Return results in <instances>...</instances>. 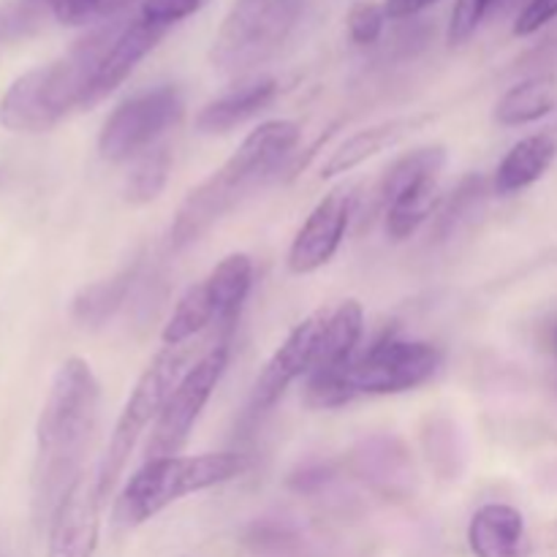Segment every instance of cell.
I'll list each match as a JSON object with an SVG mask.
<instances>
[{
  "mask_svg": "<svg viewBox=\"0 0 557 557\" xmlns=\"http://www.w3.org/2000/svg\"><path fill=\"white\" fill-rule=\"evenodd\" d=\"M555 107L557 85L547 76H536V79H525L504 92V98L495 107V120L506 128H517V125H528L547 117Z\"/></svg>",
  "mask_w": 557,
  "mask_h": 557,
  "instance_id": "obj_22",
  "label": "cell"
},
{
  "mask_svg": "<svg viewBox=\"0 0 557 557\" xmlns=\"http://www.w3.org/2000/svg\"><path fill=\"white\" fill-rule=\"evenodd\" d=\"M473 557H528L525 517L509 504H487L468 522Z\"/></svg>",
  "mask_w": 557,
  "mask_h": 557,
  "instance_id": "obj_16",
  "label": "cell"
},
{
  "mask_svg": "<svg viewBox=\"0 0 557 557\" xmlns=\"http://www.w3.org/2000/svg\"><path fill=\"white\" fill-rule=\"evenodd\" d=\"M482 190H484L482 177L462 180V185L457 188V194L451 196L449 205H446V210L441 212V223H438L441 237H446L451 228H457V223L466 221V218L471 215L473 207H476V201L482 199Z\"/></svg>",
  "mask_w": 557,
  "mask_h": 557,
  "instance_id": "obj_28",
  "label": "cell"
},
{
  "mask_svg": "<svg viewBox=\"0 0 557 557\" xmlns=\"http://www.w3.org/2000/svg\"><path fill=\"white\" fill-rule=\"evenodd\" d=\"M305 0H234L210 47L221 74L243 76L272 58L302 14Z\"/></svg>",
  "mask_w": 557,
  "mask_h": 557,
  "instance_id": "obj_7",
  "label": "cell"
},
{
  "mask_svg": "<svg viewBox=\"0 0 557 557\" xmlns=\"http://www.w3.org/2000/svg\"><path fill=\"white\" fill-rule=\"evenodd\" d=\"M351 188H335L332 194H326L324 199L313 207L308 221L299 226L297 237L292 239V248H288L286 259L288 272H292V275H310V272H319L321 267L330 264L332 256L341 248L343 237H346L348 223H351Z\"/></svg>",
  "mask_w": 557,
  "mask_h": 557,
  "instance_id": "obj_13",
  "label": "cell"
},
{
  "mask_svg": "<svg viewBox=\"0 0 557 557\" xmlns=\"http://www.w3.org/2000/svg\"><path fill=\"white\" fill-rule=\"evenodd\" d=\"M362 335L364 310L357 299H346L335 310H330L324 343H321L319 359H315L313 370L308 375V389H305V395H313V392L324 389L326 384H332L351 364V359L359 354Z\"/></svg>",
  "mask_w": 557,
  "mask_h": 557,
  "instance_id": "obj_15",
  "label": "cell"
},
{
  "mask_svg": "<svg viewBox=\"0 0 557 557\" xmlns=\"http://www.w3.org/2000/svg\"><path fill=\"white\" fill-rule=\"evenodd\" d=\"M504 3L506 0H457L449 16V30H446L451 47H462L466 41H471L484 20Z\"/></svg>",
  "mask_w": 557,
  "mask_h": 557,
  "instance_id": "obj_25",
  "label": "cell"
},
{
  "mask_svg": "<svg viewBox=\"0 0 557 557\" xmlns=\"http://www.w3.org/2000/svg\"><path fill=\"white\" fill-rule=\"evenodd\" d=\"M169 172H172V150L166 145H156L136 158L128 180H125L123 196L128 205H150L166 188Z\"/></svg>",
  "mask_w": 557,
  "mask_h": 557,
  "instance_id": "obj_24",
  "label": "cell"
},
{
  "mask_svg": "<svg viewBox=\"0 0 557 557\" xmlns=\"http://www.w3.org/2000/svg\"><path fill=\"white\" fill-rule=\"evenodd\" d=\"M136 272H139V261L123 267V270L114 272L112 277H103V281L90 283V286L82 288L79 294L71 302V315L74 321H79L82 326H101L112 319L120 310V305L128 297L131 286L136 281Z\"/></svg>",
  "mask_w": 557,
  "mask_h": 557,
  "instance_id": "obj_21",
  "label": "cell"
},
{
  "mask_svg": "<svg viewBox=\"0 0 557 557\" xmlns=\"http://www.w3.org/2000/svg\"><path fill=\"white\" fill-rule=\"evenodd\" d=\"M302 128L294 120H270L250 131L243 145L196 188L188 190L183 205L174 212L169 243L174 250L194 245L201 234L210 232L234 205L264 177L283 156L297 147Z\"/></svg>",
  "mask_w": 557,
  "mask_h": 557,
  "instance_id": "obj_2",
  "label": "cell"
},
{
  "mask_svg": "<svg viewBox=\"0 0 557 557\" xmlns=\"http://www.w3.org/2000/svg\"><path fill=\"white\" fill-rule=\"evenodd\" d=\"M185 101L180 87L161 85L120 103L103 123L98 150L107 161L123 163L158 145L166 131L183 120Z\"/></svg>",
  "mask_w": 557,
  "mask_h": 557,
  "instance_id": "obj_10",
  "label": "cell"
},
{
  "mask_svg": "<svg viewBox=\"0 0 557 557\" xmlns=\"http://www.w3.org/2000/svg\"><path fill=\"white\" fill-rule=\"evenodd\" d=\"M166 33L169 30H163V27H156L150 25V22L141 20L139 14H136V20L125 22L117 30V36L112 38V44H109L101 63H98V71L96 76H92L90 90H87L85 107L82 109L96 107L98 101L112 96V92L134 74L136 65L161 44V38L166 36Z\"/></svg>",
  "mask_w": 557,
  "mask_h": 557,
  "instance_id": "obj_14",
  "label": "cell"
},
{
  "mask_svg": "<svg viewBox=\"0 0 557 557\" xmlns=\"http://www.w3.org/2000/svg\"><path fill=\"white\" fill-rule=\"evenodd\" d=\"M245 471V457L237 451H207L190 457H161L147 460L125 482L114 500L112 520L120 531H134L161 515L185 495L226 484Z\"/></svg>",
  "mask_w": 557,
  "mask_h": 557,
  "instance_id": "obj_4",
  "label": "cell"
},
{
  "mask_svg": "<svg viewBox=\"0 0 557 557\" xmlns=\"http://www.w3.org/2000/svg\"><path fill=\"white\" fill-rule=\"evenodd\" d=\"M228 368V343L218 341L207 348L194 364L183 373L174 392L169 395L166 406L158 413L156 424L150 428V438L145 444V462L161 460V457L180 455L199 422L201 411L210 403L212 392L221 384Z\"/></svg>",
  "mask_w": 557,
  "mask_h": 557,
  "instance_id": "obj_9",
  "label": "cell"
},
{
  "mask_svg": "<svg viewBox=\"0 0 557 557\" xmlns=\"http://www.w3.org/2000/svg\"><path fill=\"white\" fill-rule=\"evenodd\" d=\"M101 384L90 362L69 357L49 384L36 424L33 506L38 517H52L65 490L79 479L87 446L98 424Z\"/></svg>",
  "mask_w": 557,
  "mask_h": 557,
  "instance_id": "obj_1",
  "label": "cell"
},
{
  "mask_svg": "<svg viewBox=\"0 0 557 557\" xmlns=\"http://www.w3.org/2000/svg\"><path fill=\"white\" fill-rule=\"evenodd\" d=\"M253 286V261L232 253L180 297L161 332L163 346H188L207 330H232Z\"/></svg>",
  "mask_w": 557,
  "mask_h": 557,
  "instance_id": "obj_8",
  "label": "cell"
},
{
  "mask_svg": "<svg viewBox=\"0 0 557 557\" xmlns=\"http://www.w3.org/2000/svg\"><path fill=\"white\" fill-rule=\"evenodd\" d=\"M419 123H424V117H395L386 120V123L357 131V134L348 136L337 150H332V156L326 158L324 166H321V177L330 180L337 177V174L354 172V169L362 166L364 161L375 158L379 152L400 145L403 136L411 134Z\"/></svg>",
  "mask_w": 557,
  "mask_h": 557,
  "instance_id": "obj_18",
  "label": "cell"
},
{
  "mask_svg": "<svg viewBox=\"0 0 557 557\" xmlns=\"http://www.w3.org/2000/svg\"><path fill=\"white\" fill-rule=\"evenodd\" d=\"M326 321H330V310L319 308L310 315H305L297 326L286 335V341L277 346L270 362L259 373L253 384V408L256 411H267L275 406L288 386L302 375H310L315 359H319L321 343H324Z\"/></svg>",
  "mask_w": 557,
  "mask_h": 557,
  "instance_id": "obj_12",
  "label": "cell"
},
{
  "mask_svg": "<svg viewBox=\"0 0 557 557\" xmlns=\"http://www.w3.org/2000/svg\"><path fill=\"white\" fill-rule=\"evenodd\" d=\"M60 25L85 27L96 20H107V0H47Z\"/></svg>",
  "mask_w": 557,
  "mask_h": 557,
  "instance_id": "obj_29",
  "label": "cell"
},
{
  "mask_svg": "<svg viewBox=\"0 0 557 557\" xmlns=\"http://www.w3.org/2000/svg\"><path fill=\"white\" fill-rule=\"evenodd\" d=\"M555 156L557 145L547 134H533L517 141L495 169V194L511 196L517 190H525L528 185L539 183L555 163Z\"/></svg>",
  "mask_w": 557,
  "mask_h": 557,
  "instance_id": "obj_19",
  "label": "cell"
},
{
  "mask_svg": "<svg viewBox=\"0 0 557 557\" xmlns=\"http://www.w3.org/2000/svg\"><path fill=\"white\" fill-rule=\"evenodd\" d=\"M384 22H386L384 3L357 0V3L348 9V16H346L348 36H351V41L359 44V47H370V44L379 41L381 33H384Z\"/></svg>",
  "mask_w": 557,
  "mask_h": 557,
  "instance_id": "obj_26",
  "label": "cell"
},
{
  "mask_svg": "<svg viewBox=\"0 0 557 557\" xmlns=\"http://www.w3.org/2000/svg\"><path fill=\"white\" fill-rule=\"evenodd\" d=\"M557 16V0H528L515 20V36H533Z\"/></svg>",
  "mask_w": 557,
  "mask_h": 557,
  "instance_id": "obj_30",
  "label": "cell"
},
{
  "mask_svg": "<svg viewBox=\"0 0 557 557\" xmlns=\"http://www.w3.org/2000/svg\"><path fill=\"white\" fill-rule=\"evenodd\" d=\"M446 147L444 145H424L417 150L406 152L395 163L384 169L381 180L375 183V207L386 210L403 190L424 183V180H441V172L446 166Z\"/></svg>",
  "mask_w": 557,
  "mask_h": 557,
  "instance_id": "obj_20",
  "label": "cell"
},
{
  "mask_svg": "<svg viewBox=\"0 0 557 557\" xmlns=\"http://www.w3.org/2000/svg\"><path fill=\"white\" fill-rule=\"evenodd\" d=\"M435 205H438V180H424V183L403 190L384 210L386 234L397 239V243H403L411 234H417V228L433 215Z\"/></svg>",
  "mask_w": 557,
  "mask_h": 557,
  "instance_id": "obj_23",
  "label": "cell"
},
{
  "mask_svg": "<svg viewBox=\"0 0 557 557\" xmlns=\"http://www.w3.org/2000/svg\"><path fill=\"white\" fill-rule=\"evenodd\" d=\"M277 90H281V85L272 76H261V79L248 82V85L237 87V90L207 103L196 114V131L199 134H228L237 125L256 117L261 109L270 107L277 98Z\"/></svg>",
  "mask_w": 557,
  "mask_h": 557,
  "instance_id": "obj_17",
  "label": "cell"
},
{
  "mask_svg": "<svg viewBox=\"0 0 557 557\" xmlns=\"http://www.w3.org/2000/svg\"><path fill=\"white\" fill-rule=\"evenodd\" d=\"M438 368V346L386 335L368 351H359L332 384L308 395V403L315 408H337L357 397L400 395L428 384Z\"/></svg>",
  "mask_w": 557,
  "mask_h": 557,
  "instance_id": "obj_5",
  "label": "cell"
},
{
  "mask_svg": "<svg viewBox=\"0 0 557 557\" xmlns=\"http://www.w3.org/2000/svg\"><path fill=\"white\" fill-rule=\"evenodd\" d=\"M123 25L87 33L54 63L27 71L0 98V125L14 134H41L54 128L71 109L85 107V96L96 76L98 63Z\"/></svg>",
  "mask_w": 557,
  "mask_h": 557,
  "instance_id": "obj_3",
  "label": "cell"
},
{
  "mask_svg": "<svg viewBox=\"0 0 557 557\" xmlns=\"http://www.w3.org/2000/svg\"><path fill=\"white\" fill-rule=\"evenodd\" d=\"M103 493L98 471H82L49 517L47 557H92L101 539Z\"/></svg>",
  "mask_w": 557,
  "mask_h": 557,
  "instance_id": "obj_11",
  "label": "cell"
},
{
  "mask_svg": "<svg viewBox=\"0 0 557 557\" xmlns=\"http://www.w3.org/2000/svg\"><path fill=\"white\" fill-rule=\"evenodd\" d=\"M547 348L557 357V321L549 326V332H547Z\"/></svg>",
  "mask_w": 557,
  "mask_h": 557,
  "instance_id": "obj_32",
  "label": "cell"
},
{
  "mask_svg": "<svg viewBox=\"0 0 557 557\" xmlns=\"http://www.w3.org/2000/svg\"><path fill=\"white\" fill-rule=\"evenodd\" d=\"M438 0H384L386 20H408V16H417L419 11L430 9Z\"/></svg>",
  "mask_w": 557,
  "mask_h": 557,
  "instance_id": "obj_31",
  "label": "cell"
},
{
  "mask_svg": "<svg viewBox=\"0 0 557 557\" xmlns=\"http://www.w3.org/2000/svg\"><path fill=\"white\" fill-rule=\"evenodd\" d=\"M205 3L207 0H141L139 16L145 22H150V25L172 30L177 22L194 16Z\"/></svg>",
  "mask_w": 557,
  "mask_h": 557,
  "instance_id": "obj_27",
  "label": "cell"
},
{
  "mask_svg": "<svg viewBox=\"0 0 557 557\" xmlns=\"http://www.w3.org/2000/svg\"><path fill=\"white\" fill-rule=\"evenodd\" d=\"M185 362H188V346H163L136 379L134 389H131L128 400H125L123 411L114 422L112 438H109L107 451H103L101 466L96 468L98 487H101L103 498L114 493L139 438L147 433V428L156 424L169 395L188 370Z\"/></svg>",
  "mask_w": 557,
  "mask_h": 557,
  "instance_id": "obj_6",
  "label": "cell"
}]
</instances>
